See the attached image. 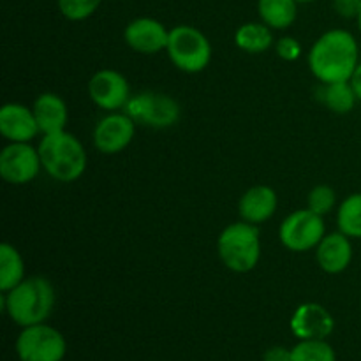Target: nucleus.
<instances>
[{
	"label": "nucleus",
	"instance_id": "f257e3e1",
	"mask_svg": "<svg viewBox=\"0 0 361 361\" xmlns=\"http://www.w3.org/2000/svg\"><path fill=\"white\" fill-rule=\"evenodd\" d=\"M358 42L351 32L344 28L328 30L312 44L309 53V67L321 83L349 81L358 67Z\"/></svg>",
	"mask_w": 361,
	"mask_h": 361
},
{
	"label": "nucleus",
	"instance_id": "f03ea898",
	"mask_svg": "<svg viewBox=\"0 0 361 361\" xmlns=\"http://www.w3.org/2000/svg\"><path fill=\"white\" fill-rule=\"evenodd\" d=\"M56 295L51 282L44 277H25L16 288L2 293V309L18 326L44 323L53 312Z\"/></svg>",
	"mask_w": 361,
	"mask_h": 361
},
{
	"label": "nucleus",
	"instance_id": "7ed1b4c3",
	"mask_svg": "<svg viewBox=\"0 0 361 361\" xmlns=\"http://www.w3.org/2000/svg\"><path fill=\"white\" fill-rule=\"evenodd\" d=\"M37 150L42 169L56 182H76L87 169L88 157L83 143L67 130L42 136Z\"/></svg>",
	"mask_w": 361,
	"mask_h": 361
},
{
	"label": "nucleus",
	"instance_id": "20e7f679",
	"mask_svg": "<svg viewBox=\"0 0 361 361\" xmlns=\"http://www.w3.org/2000/svg\"><path fill=\"white\" fill-rule=\"evenodd\" d=\"M217 252L222 264L235 274H249L261 257V238L257 226L233 222L226 226L217 240Z\"/></svg>",
	"mask_w": 361,
	"mask_h": 361
},
{
	"label": "nucleus",
	"instance_id": "39448f33",
	"mask_svg": "<svg viewBox=\"0 0 361 361\" xmlns=\"http://www.w3.org/2000/svg\"><path fill=\"white\" fill-rule=\"evenodd\" d=\"M166 53L176 69L196 74L210 63L212 44L207 35L192 25H176L169 30Z\"/></svg>",
	"mask_w": 361,
	"mask_h": 361
},
{
	"label": "nucleus",
	"instance_id": "423d86ee",
	"mask_svg": "<svg viewBox=\"0 0 361 361\" xmlns=\"http://www.w3.org/2000/svg\"><path fill=\"white\" fill-rule=\"evenodd\" d=\"M123 111L136 122V126L150 129H168L180 120V104L168 94L161 92H140L133 95Z\"/></svg>",
	"mask_w": 361,
	"mask_h": 361
},
{
	"label": "nucleus",
	"instance_id": "0eeeda50",
	"mask_svg": "<svg viewBox=\"0 0 361 361\" xmlns=\"http://www.w3.org/2000/svg\"><path fill=\"white\" fill-rule=\"evenodd\" d=\"M20 361H62L67 342L56 328L46 323L25 326L16 338Z\"/></svg>",
	"mask_w": 361,
	"mask_h": 361
},
{
	"label": "nucleus",
	"instance_id": "6e6552de",
	"mask_svg": "<svg viewBox=\"0 0 361 361\" xmlns=\"http://www.w3.org/2000/svg\"><path fill=\"white\" fill-rule=\"evenodd\" d=\"M324 235L326 226L323 217L309 208L289 214L279 228L282 245L291 252H309L310 249H316Z\"/></svg>",
	"mask_w": 361,
	"mask_h": 361
},
{
	"label": "nucleus",
	"instance_id": "1a4fd4ad",
	"mask_svg": "<svg viewBox=\"0 0 361 361\" xmlns=\"http://www.w3.org/2000/svg\"><path fill=\"white\" fill-rule=\"evenodd\" d=\"M41 169V155L30 143H9L0 152V175L11 185L30 183Z\"/></svg>",
	"mask_w": 361,
	"mask_h": 361
},
{
	"label": "nucleus",
	"instance_id": "9d476101",
	"mask_svg": "<svg viewBox=\"0 0 361 361\" xmlns=\"http://www.w3.org/2000/svg\"><path fill=\"white\" fill-rule=\"evenodd\" d=\"M88 95L97 108L118 111L129 102L130 85L122 73L115 69H101L88 81Z\"/></svg>",
	"mask_w": 361,
	"mask_h": 361
},
{
	"label": "nucleus",
	"instance_id": "9b49d317",
	"mask_svg": "<svg viewBox=\"0 0 361 361\" xmlns=\"http://www.w3.org/2000/svg\"><path fill=\"white\" fill-rule=\"evenodd\" d=\"M136 122L126 111H111L95 126L92 140L94 147L104 155H115L126 150L134 140Z\"/></svg>",
	"mask_w": 361,
	"mask_h": 361
},
{
	"label": "nucleus",
	"instance_id": "f8f14e48",
	"mask_svg": "<svg viewBox=\"0 0 361 361\" xmlns=\"http://www.w3.org/2000/svg\"><path fill=\"white\" fill-rule=\"evenodd\" d=\"M293 335L298 341H326L335 330V319L321 303L307 302L296 307L289 321Z\"/></svg>",
	"mask_w": 361,
	"mask_h": 361
},
{
	"label": "nucleus",
	"instance_id": "ddd939ff",
	"mask_svg": "<svg viewBox=\"0 0 361 361\" xmlns=\"http://www.w3.org/2000/svg\"><path fill=\"white\" fill-rule=\"evenodd\" d=\"M169 30L155 18H136L123 30V41L130 49L143 55L166 51Z\"/></svg>",
	"mask_w": 361,
	"mask_h": 361
},
{
	"label": "nucleus",
	"instance_id": "4468645a",
	"mask_svg": "<svg viewBox=\"0 0 361 361\" xmlns=\"http://www.w3.org/2000/svg\"><path fill=\"white\" fill-rule=\"evenodd\" d=\"M0 134L9 143H30L41 134L34 111L20 102H7L0 109Z\"/></svg>",
	"mask_w": 361,
	"mask_h": 361
},
{
	"label": "nucleus",
	"instance_id": "2eb2a0df",
	"mask_svg": "<svg viewBox=\"0 0 361 361\" xmlns=\"http://www.w3.org/2000/svg\"><path fill=\"white\" fill-rule=\"evenodd\" d=\"M316 259L321 270L326 274H342L344 270H348L353 261L351 238L341 231L324 235L319 245L316 247Z\"/></svg>",
	"mask_w": 361,
	"mask_h": 361
},
{
	"label": "nucleus",
	"instance_id": "dca6fc26",
	"mask_svg": "<svg viewBox=\"0 0 361 361\" xmlns=\"http://www.w3.org/2000/svg\"><path fill=\"white\" fill-rule=\"evenodd\" d=\"M279 207V197L271 187L254 185L243 192L238 201V214L242 221L259 226L274 217Z\"/></svg>",
	"mask_w": 361,
	"mask_h": 361
},
{
	"label": "nucleus",
	"instance_id": "f3484780",
	"mask_svg": "<svg viewBox=\"0 0 361 361\" xmlns=\"http://www.w3.org/2000/svg\"><path fill=\"white\" fill-rule=\"evenodd\" d=\"M32 111H34L42 136L62 133L69 122V109H67L66 101L53 92H44L39 95L32 104Z\"/></svg>",
	"mask_w": 361,
	"mask_h": 361
},
{
	"label": "nucleus",
	"instance_id": "a211bd4d",
	"mask_svg": "<svg viewBox=\"0 0 361 361\" xmlns=\"http://www.w3.org/2000/svg\"><path fill=\"white\" fill-rule=\"evenodd\" d=\"M257 13L261 21L271 30H286L298 16L296 0H257Z\"/></svg>",
	"mask_w": 361,
	"mask_h": 361
},
{
	"label": "nucleus",
	"instance_id": "6ab92c4d",
	"mask_svg": "<svg viewBox=\"0 0 361 361\" xmlns=\"http://www.w3.org/2000/svg\"><path fill=\"white\" fill-rule=\"evenodd\" d=\"M235 44L245 53H252V55H259L270 49L274 44V34L268 25L256 23V21H249L243 23L242 27L236 28L235 32Z\"/></svg>",
	"mask_w": 361,
	"mask_h": 361
},
{
	"label": "nucleus",
	"instance_id": "aec40b11",
	"mask_svg": "<svg viewBox=\"0 0 361 361\" xmlns=\"http://www.w3.org/2000/svg\"><path fill=\"white\" fill-rule=\"evenodd\" d=\"M25 279V261L11 243L0 245V291L7 293Z\"/></svg>",
	"mask_w": 361,
	"mask_h": 361
},
{
	"label": "nucleus",
	"instance_id": "412c9836",
	"mask_svg": "<svg viewBox=\"0 0 361 361\" xmlns=\"http://www.w3.org/2000/svg\"><path fill=\"white\" fill-rule=\"evenodd\" d=\"M319 99L330 111L337 115H345L351 113L355 108L356 97L349 81H337V83H323L319 90Z\"/></svg>",
	"mask_w": 361,
	"mask_h": 361
},
{
	"label": "nucleus",
	"instance_id": "4be33fe9",
	"mask_svg": "<svg viewBox=\"0 0 361 361\" xmlns=\"http://www.w3.org/2000/svg\"><path fill=\"white\" fill-rule=\"evenodd\" d=\"M337 226L338 231L349 238H361V192L342 201L337 212Z\"/></svg>",
	"mask_w": 361,
	"mask_h": 361
},
{
	"label": "nucleus",
	"instance_id": "5701e85b",
	"mask_svg": "<svg viewBox=\"0 0 361 361\" xmlns=\"http://www.w3.org/2000/svg\"><path fill=\"white\" fill-rule=\"evenodd\" d=\"M291 361H337V353L326 341H300L291 349Z\"/></svg>",
	"mask_w": 361,
	"mask_h": 361
},
{
	"label": "nucleus",
	"instance_id": "b1692460",
	"mask_svg": "<svg viewBox=\"0 0 361 361\" xmlns=\"http://www.w3.org/2000/svg\"><path fill=\"white\" fill-rule=\"evenodd\" d=\"M335 204H337V192L330 185H316L307 196V208L321 217L330 214Z\"/></svg>",
	"mask_w": 361,
	"mask_h": 361
},
{
	"label": "nucleus",
	"instance_id": "393cba45",
	"mask_svg": "<svg viewBox=\"0 0 361 361\" xmlns=\"http://www.w3.org/2000/svg\"><path fill=\"white\" fill-rule=\"evenodd\" d=\"M63 18L69 21H83L101 7L102 0H56Z\"/></svg>",
	"mask_w": 361,
	"mask_h": 361
},
{
	"label": "nucleus",
	"instance_id": "a878e982",
	"mask_svg": "<svg viewBox=\"0 0 361 361\" xmlns=\"http://www.w3.org/2000/svg\"><path fill=\"white\" fill-rule=\"evenodd\" d=\"M275 49H277V55L286 62H295L302 55V44L295 37H289V35L279 39Z\"/></svg>",
	"mask_w": 361,
	"mask_h": 361
},
{
	"label": "nucleus",
	"instance_id": "bb28decb",
	"mask_svg": "<svg viewBox=\"0 0 361 361\" xmlns=\"http://www.w3.org/2000/svg\"><path fill=\"white\" fill-rule=\"evenodd\" d=\"M334 7L342 18H358L361 0H334Z\"/></svg>",
	"mask_w": 361,
	"mask_h": 361
},
{
	"label": "nucleus",
	"instance_id": "cd10ccee",
	"mask_svg": "<svg viewBox=\"0 0 361 361\" xmlns=\"http://www.w3.org/2000/svg\"><path fill=\"white\" fill-rule=\"evenodd\" d=\"M263 361H291V349L274 345L268 351H264Z\"/></svg>",
	"mask_w": 361,
	"mask_h": 361
},
{
	"label": "nucleus",
	"instance_id": "c85d7f7f",
	"mask_svg": "<svg viewBox=\"0 0 361 361\" xmlns=\"http://www.w3.org/2000/svg\"><path fill=\"white\" fill-rule=\"evenodd\" d=\"M349 83H351V87H353V90H355L358 101H361V62L358 63V67H356L355 73H353Z\"/></svg>",
	"mask_w": 361,
	"mask_h": 361
},
{
	"label": "nucleus",
	"instance_id": "c756f323",
	"mask_svg": "<svg viewBox=\"0 0 361 361\" xmlns=\"http://www.w3.org/2000/svg\"><path fill=\"white\" fill-rule=\"evenodd\" d=\"M298 4H310V2H317V0H296Z\"/></svg>",
	"mask_w": 361,
	"mask_h": 361
},
{
	"label": "nucleus",
	"instance_id": "7c9ffc66",
	"mask_svg": "<svg viewBox=\"0 0 361 361\" xmlns=\"http://www.w3.org/2000/svg\"><path fill=\"white\" fill-rule=\"evenodd\" d=\"M356 21H358V28H360V32H361V11H360L358 18H356Z\"/></svg>",
	"mask_w": 361,
	"mask_h": 361
}]
</instances>
